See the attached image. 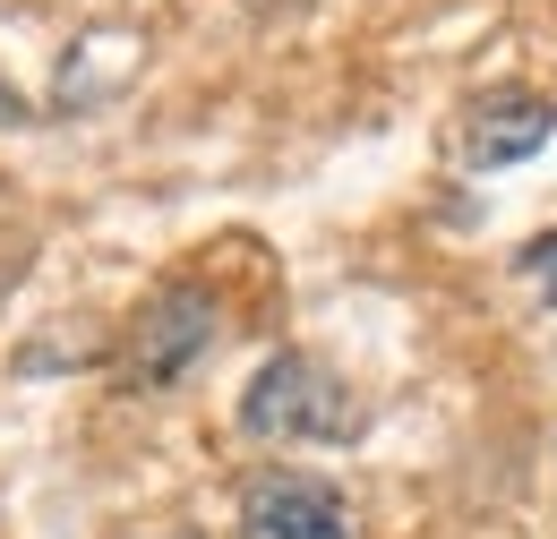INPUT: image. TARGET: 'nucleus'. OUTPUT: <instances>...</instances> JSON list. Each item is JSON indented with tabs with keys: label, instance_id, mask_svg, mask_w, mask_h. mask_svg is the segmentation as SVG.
I'll return each instance as SVG.
<instances>
[{
	"label": "nucleus",
	"instance_id": "nucleus-1",
	"mask_svg": "<svg viewBox=\"0 0 557 539\" xmlns=\"http://www.w3.org/2000/svg\"><path fill=\"white\" fill-rule=\"evenodd\" d=\"M240 428L258 446H344V437H360V403L326 360L275 351L240 394Z\"/></svg>",
	"mask_w": 557,
	"mask_h": 539
},
{
	"label": "nucleus",
	"instance_id": "nucleus-2",
	"mask_svg": "<svg viewBox=\"0 0 557 539\" xmlns=\"http://www.w3.org/2000/svg\"><path fill=\"white\" fill-rule=\"evenodd\" d=\"M214 326H223V300H214L207 283H163L138 317H129V335H121V377H129L138 394L181 386V377L207 360Z\"/></svg>",
	"mask_w": 557,
	"mask_h": 539
},
{
	"label": "nucleus",
	"instance_id": "nucleus-3",
	"mask_svg": "<svg viewBox=\"0 0 557 539\" xmlns=\"http://www.w3.org/2000/svg\"><path fill=\"white\" fill-rule=\"evenodd\" d=\"M240 531L249 539H351V505L318 472H258L240 488Z\"/></svg>",
	"mask_w": 557,
	"mask_h": 539
},
{
	"label": "nucleus",
	"instance_id": "nucleus-4",
	"mask_svg": "<svg viewBox=\"0 0 557 539\" xmlns=\"http://www.w3.org/2000/svg\"><path fill=\"white\" fill-rule=\"evenodd\" d=\"M557 129V103L549 95H523V86H497V95H481L472 112H463V163L472 172H506V163H523V154H541Z\"/></svg>",
	"mask_w": 557,
	"mask_h": 539
},
{
	"label": "nucleus",
	"instance_id": "nucleus-5",
	"mask_svg": "<svg viewBox=\"0 0 557 539\" xmlns=\"http://www.w3.org/2000/svg\"><path fill=\"white\" fill-rule=\"evenodd\" d=\"M515 274H523V291H532V300H557V231H541V240H523V258H515Z\"/></svg>",
	"mask_w": 557,
	"mask_h": 539
},
{
	"label": "nucleus",
	"instance_id": "nucleus-6",
	"mask_svg": "<svg viewBox=\"0 0 557 539\" xmlns=\"http://www.w3.org/2000/svg\"><path fill=\"white\" fill-rule=\"evenodd\" d=\"M9 121H26V103H17L9 86H0V129H9Z\"/></svg>",
	"mask_w": 557,
	"mask_h": 539
},
{
	"label": "nucleus",
	"instance_id": "nucleus-7",
	"mask_svg": "<svg viewBox=\"0 0 557 539\" xmlns=\"http://www.w3.org/2000/svg\"><path fill=\"white\" fill-rule=\"evenodd\" d=\"M163 539H198V531H163Z\"/></svg>",
	"mask_w": 557,
	"mask_h": 539
}]
</instances>
